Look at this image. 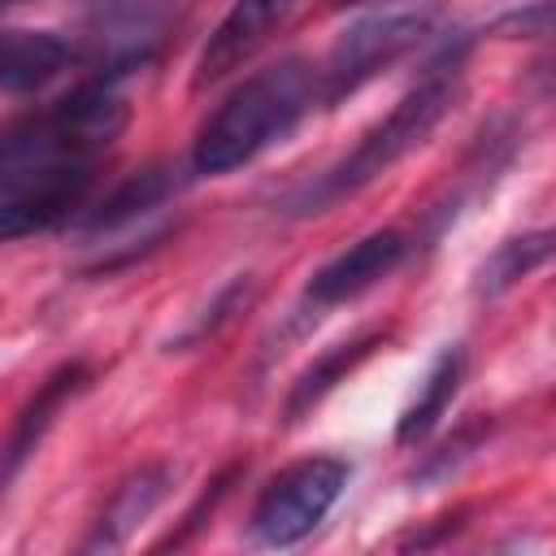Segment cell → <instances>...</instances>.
Returning a JSON list of instances; mask_svg holds the SVG:
<instances>
[{"label":"cell","mask_w":556,"mask_h":556,"mask_svg":"<svg viewBox=\"0 0 556 556\" xmlns=\"http://www.w3.org/2000/svg\"><path fill=\"white\" fill-rule=\"evenodd\" d=\"M83 387H87V365H78V361L74 365H61L56 374L43 378V387L30 395V404L13 421V434H9V447H4V473H9V482L22 473L26 456L39 447V439L48 434V426L65 408V400H74Z\"/></svg>","instance_id":"obj_10"},{"label":"cell","mask_w":556,"mask_h":556,"mask_svg":"<svg viewBox=\"0 0 556 556\" xmlns=\"http://www.w3.org/2000/svg\"><path fill=\"white\" fill-rule=\"evenodd\" d=\"M430 30H434V9H387V13L361 17L356 26H348L317 70L321 104L330 109V104L356 96L369 78H378L382 70L404 61Z\"/></svg>","instance_id":"obj_3"},{"label":"cell","mask_w":556,"mask_h":556,"mask_svg":"<svg viewBox=\"0 0 556 556\" xmlns=\"http://www.w3.org/2000/svg\"><path fill=\"white\" fill-rule=\"evenodd\" d=\"M408 256V239L404 230H374L365 239H356L352 248H343L339 256H330L313 278H308V300L313 304H348L356 295H365L369 287H378L387 274L400 269V261Z\"/></svg>","instance_id":"obj_6"},{"label":"cell","mask_w":556,"mask_h":556,"mask_svg":"<svg viewBox=\"0 0 556 556\" xmlns=\"http://www.w3.org/2000/svg\"><path fill=\"white\" fill-rule=\"evenodd\" d=\"M313 104H321L317 70L300 56H287L278 65L248 74L200 126L191 148V169L217 178L256 161L269 143L287 139Z\"/></svg>","instance_id":"obj_2"},{"label":"cell","mask_w":556,"mask_h":556,"mask_svg":"<svg viewBox=\"0 0 556 556\" xmlns=\"http://www.w3.org/2000/svg\"><path fill=\"white\" fill-rule=\"evenodd\" d=\"M295 9V0H235L230 13L208 35L200 61H195V87L222 83L230 70L256 56V48L274 35V26Z\"/></svg>","instance_id":"obj_7"},{"label":"cell","mask_w":556,"mask_h":556,"mask_svg":"<svg viewBox=\"0 0 556 556\" xmlns=\"http://www.w3.org/2000/svg\"><path fill=\"white\" fill-rule=\"evenodd\" d=\"M169 17L165 0H96L87 13V48L100 61V74L117 78L148 65L169 30Z\"/></svg>","instance_id":"obj_5"},{"label":"cell","mask_w":556,"mask_h":556,"mask_svg":"<svg viewBox=\"0 0 556 556\" xmlns=\"http://www.w3.org/2000/svg\"><path fill=\"white\" fill-rule=\"evenodd\" d=\"M382 343V334H361V339H352V343H339V348H330L326 356H317L300 378H295V387H291V395H287V404H282V413H287V421H300L308 408H317L374 348Z\"/></svg>","instance_id":"obj_14"},{"label":"cell","mask_w":556,"mask_h":556,"mask_svg":"<svg viewBox=\"0 0 556 556\" xmlns=\"http://www.w3.org/2000/svg\"><path fill=\"white\" fill-rule=\"evenodd\" d=\"M460 378H465V352L452 343V348H443V352L430 361L426 378L417 382V395H413L408 408L400 413V421H395V443H404V447L421 443V439L439 426V417L447 413V404L456 400Z\"/></svg>","instance_id":"obj_11"},{"label":"cell","mask_w":556,"mask_h":556,"mask_svg":"<svg viewBox=\"0 0 556 556\" xmlns=\"http://www.w3.org/2000/svg\"><path fill=\"white\" fill-rule=\"evenodd\" d=\"M78 61V48L52 30H9L4 35V70L0 83L9 96H26L61 78Z\"/></svg>","instance_id":"obj_9"},{"label":"cell","mask_w":556,"mask_h":556,"mask_svg":"<svg viewBox=\"0 0 556 556\" xmlns=\"http://www.w3.org/2000/svg\"><path fill=\"white\" fill-rule=\"evenodd\" d=\"M169 486H174V465H143V469H135V473L113 491V500L104 504V513H100V521H96V530H91V539H87L83 547H87V552L122 547V543L165 504Z\"/></svg>","instance_id":"obj_8"},{"label":"cell","mask_w":556,"mask_h":556,"mask_svg":"<svg viewBox=\"0 0 556 556\" xmlns=\"http://www.w3.org/2000/svg\"><path fill=\"white\" fill-rule=\"evenodd\" d=\"M460 65H465V39L447 43L443 56L421 74V83L408 87V91L391 104V113H387L382 122H374V126L361 135V143H356L343 161H334V165L321 169L317 178L300 182V187L282 200V213H291V217L326 213L330 204H339V200L365 191V187L378 182L387 169H395L413 148H421V143L430 139V130H434V126L447 117V109L456 104V96H460Z\"/></svg>","instance_id":"obj_1"},{"label":"cell","mask_w":556,"mask_h":556,"mask_svg":"<svg viewBox=\"0 0 556 556\" xmlns=\"http://www.w3.org/2000/svg\"><path fill=\"white\" fill-rule=\"evenodd\" d=\"M552 256H556V226H539V230L513 235V239H504V243L478 265L473 295L495 300V295L513 291L521 278H530L539 265H547Z\"/></svg>","instance_id":"obj_12"},{"label":"cell","mask_w":556,"mask_h":556,"mask_svg":"<svg viewBox=\"0 0 556 556\" xmlns=\"http://www.w3.org/2000/svg\"><path fill=\"white\" fill-rule=\"evenodd\" d=\"M174 191H178L174 169H165V165H148V169L130 174L126 182H117V187L87 213V230H122V226L148 217L152 208H161Z\"/></svg>","instance_id":"obj_13"},{"label":"cell","mask_w":556,"mask_h":556,"mask_svg":"<svg viewBox=\"0 0 556 556\" xmlns=\"http://www.w3.org/2000/svg\"><path fill=\"white\" fill-rule=\"evenodd\" d=\"M334 4H365V0H334Z\"/></svg>","instance_id":"obj_15"},{"label":"cell","mask_w":556,"mask_h":556,"mask_svg":"<svg viewBox=\"0 0 556 556\" xmlns=\"http://www.w3.org/2000/svg\"><path fill=\"white\" fill-rule=\"evenodd\" d=\"M348 460L339 456H308L287 465L278 478L265 482V491L252 504L248 530L261 547H295L300 539H308L326 513L339 504L343 486H348Z\"/></svg>","instance_id":"obj_4"}]
</instances>
